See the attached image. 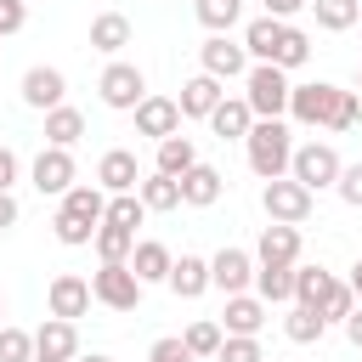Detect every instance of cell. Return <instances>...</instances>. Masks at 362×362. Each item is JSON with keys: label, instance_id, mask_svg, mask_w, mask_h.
<instances>
[{"label": "cell", "instance_id": "cell-40", "mask_svg": "<svg viewBox=\"0 0 362 362\" xmlns=\"http://www.w3.org/2000/svg\"><path fill=\"white\" fill-rule=\"evenodd\" d=\"M215 362H266V351H260V339L226 334V339H221V351H215Z\"/></svg>", "mask_w": 362, "mask_h": 362}, {"label": "cell", "instance_id": "cell-3", "mask_svg": "<svg viewBox=\"0 0 362 362\" xmlns=\"http://www.w3.org/2000/svg\"><path fill=\"white\" fill-rule=\"evenodd\" d=\"M311 198H317V192H305L294 175H277V181L260 187V209H266V221H277V226H305V221H311Z\"/></svg>", "mask_w": 362, "mask_h": 362}, {"label": "cell", "instance_id": "cell-42", "mask_svg": "<svg viewBox=\"0 0 362 362\" xmlns=\"http://www.w3.org/2000/svg\"><path fill=\"white\" fill-rule=\"evenodd\" d=\"M147 362H198V356H192V351L181 345V334H164V339H153Z\"/></svg>", "mask_w": 362, "mask_h": 362}, {"label": "cell", "instance_id": "cell-26", "mask_svg": "<svg viewBox=\"0 0 362 362\" xmlns=\"http://www.w3.org/2000/svg\"><path fill=\"white\" fill-rule=\"evenodd\" d=\"M204 288H215V283H209V260H204V255H181L175 272H170V294H175V300H198Z\"/></svg>", "mask_w": 362, "mask_h": 362}, {"label": "cell", "instance_id": "cell-50", "mask_svg": "<svg viewBox=\"0 0 362 362\" xmlns=\"http://www.w3.org/2000/svg\"><path fill=\"white\" fill-rule=\"evenodd\" d=\"M74 362H113V356H102V351H90V356H74Z\"/></svg>", "mask_w": 362, "mask_h": 362}, {"label": "cell", "instance_id": "cell-39", "mask_svg": "<svg viewBox=\"0 0 362 362\" xmlns=\"http://www.w3.org/2000/svg\"><path fill=\"white\" fill-rule=\"evenodd\" d=\"M51 232H57V243H68V249H85L90 238H96V226H85V221H74V215H51Z\"/></svg>", "mask_w": 362, "mask_h": 362}, {"label": "cell", "instance_id": "cell-12", "mask_svg": "<svg viewBox=\"0 0 362 362\" xmlns=\"http://www.w3.org/2000/svg\"><path fill=\"white\" fill-rule=\"evenodd\" d=\"M96 187H102L107 198L136 192V187H141V164H136V153H130V147H107V153L96 158Z\"/></svg>", "mask_w": 362, "mask_h": 362}, {"label": "cell", "instance_id": "cell-30", "mask_svg": "<svg viewBox=\"0 0 362 362\" xmlns=\"http://www.w3.org/2000/svg\"><path fill=\"white\" fill-rule=\"evenodd\" d=\"M153 147H158V175H175V181H181V175L198 164V147H192V136H181V130L164 136V141H153Z\"/></svg>", "mask_w": 362, "mask_h": 362}, {"label": "cell", "instance_id": "cell-31", "mask_svg": "<svg viewBox=\"0 0 362 362\" xmlns=\"http://www.w3.org/2000/svg\"><path fill=\"white\" fill-rule=\"evenodd\" d=\"M255 294L266 305H294V266H255Z\"/></svg>", "mask_w": 362, "mask_h": 362}, {"label": "cell", "instance_id": "cell-43", "mask_svg": "<svg viewBox=\"0 0 362 362\" xmlns=\"http://www.w3.org/2000/svg\"><path fill=\"white\" fill-rule=\"evenodd\" d=\"M334 192H339V198H345L351 209H362V164H345V170H339V187H334Z\"/></svg>", "mask_w": 362, "mask_h": 362}, {"label": "cell", "instance_id": "cell-53", "mask_svg": "<svg viewBox=\"0 0 362 362\" xmlns=\"http://www.w3.org/2000/svg\"><path fill=\"white\" fill-rule=\"evenodd\" d=\"M266 362H277V356H266Z\"/></svg>", "mask_w": 362, "mask_h": 362}, {"label": "cell", "instance_id": "cell-18", "mask_svg": "<svg viewBox=\"0 0 362 362\" xmlns=\"http://www.w3.org/2000/svg\"><path fill=\"white\" fill-rule=\"evenodd\" d=\"M221 192H226V175L215 170V164H192L187 175H181V204H192V209H209V204H221Z\"/></svg>", "mask_w": 362, "mask_h": 362}, {"label": "cell", "instance_id": "cell-46", "mask_svg": "<svg viewBox=\"0 0 362 362\" xmlns=\"http://www.w3.org/2000/svg\"><path fill=\"white\" fill-rule=\"evenodd\" d=\"M260 6H266V17H277V23H288V17H294L300 6H311V0H260Z\"/></svg>", "mask_w": 362, "mask_h": 362}, {"label": "cell", "instance_id": "cell-13", "mask_svg": "<svg viewBox=\"0 0 362 362\" xmlns=\"http://www.w3.org/2000/svg\"><path fill=\"white\" fill-rule=\"evenodd\" d=\"M266 300L260 294H226V311L215 317L226 334H243V339H260V328H266Z\"/></svg>", "mask_w": 362, "mask_h": 362}, {"label": "cell", "instance_id": "cell-34", "mask_svg": "<svg viewBox=\"0 0 362 362\" xmlns=\"http://www.w3.org/2000/svg\"><path fill=\"white\" fill-rule=\"evenodd\" d=\"M283 74H294V68H305L311 62V34L305 28H294V23H283V40H277V57H272Z\"/></svg>", "mask_w": 362, "mask_h": 362}, {"label": "cell", "instance_id": "cell-10", "mask_svg": "<svg viewBox=\"0 0 362 362\" xmlns=\"http://www.w3.org/2000/svg\"><path fill=\"white\" fill-rule=\"evenodd\" d=\"M209 283H215L221 294H249V288H255V255L238 249V243L215 249V255H209Z\"/></svg>", "mask_w": 362, "mask_h": 362}, {"label": "cell", "instance_id": "cell-28", "mask_svg": "<svg viewBox=\"0 0 362 362\" xmlns=\"http://www.w3.org/2000/svg\"><path fill=\"white\" fill-rule=\"evenodd\" d=\"M136 198L147 204V215H170V209H181V181L175 175H141V187H136Z\"/></svg>", "mask_w": 362, "mask_h": 362}, {"label": "cell", "instance_id": "cell-1", "mask_svg": "<svg viewBox=\"0 0 362 362\" xmlns=\"http://www.w3.org/2000/svg\"><path fill=\"white\" fill-rule=\"evenodd\" d=\"M243 153H249V170H255L260 181H277V175H288V164H294V130H288L283 119H255Z\"/></svg>", "mask_w": 362, "mask_h": 362}, {"label": "cell", "instance_id": "cell-19", "mask_svg": "<svg viewBox=\"0 0 362 362\" xmlns=\"http://www.w3.org/2000/svg\"><path fill=\"white\" fill-rule=\"evenodd\" d=\"M209 130H215L221 141H249V130H255V107H249L243 96H221V107L209 113Z\"/></svg>", "mask_w": 362, "mask_h": 362}, {"label": "cell", "instance_id": "cell-8", "mask_svg": "<svg viewBox=\"0 0 362 362\" xmlns=\"http://www.w3.org/2000/svg\"><path fill=\"white\" fill-rule=\"evenodd\" d=\"M28 181H34L45 198H62V192L79 181V164H74V153H68V147H40V153H34V164H28Z\"/></svg>", "mask_w": 362, "mask_h": 362}, {"label": "cell", "instance_id": "cell-2", "mask_svg": "<svg viewBox=\"0 0 362 362\" xmlns=\"http://www.w3.org/2000/svg\"><path fill=\"white\" fill-rule=\"evenodd\" d=\"M288 96H294V85H288V74L277 62H255L243 74V102L255 107V119H283L288 113Z\"/></svg>", "mask_w": 362, "mask_h": 362}, {"label": "cell", "instance_id": "cell-27", "mask_svg": "<svg viewBox=\"0 0 362 362\" xmlns=\"http://www.w3.org/2000/svg\"><path fill=\"white\" fill-rule=\"evenodd\" d=\"M334 272L328 266H294V305H311V311H322V300L334 294Z\"/></svg>", "mask_w": 362, "mask_h": 362}, {"label": "cell", "instance_id": "cell-20", "mask_svg": "<svg viewBox=\"0 0 362 362\" xmlns=\"http://www.w3.org/2000/svg\"><path fill=\"white\" fill-rule=\"evenodd\" d=\"M130 272L141 277V288H147V283H170V272H175V255H170V243H158V238H141V243H136V255H130Z\"/></svg>", "mask_w": 362, "mask_h": 362}, {"label": "cell", "instance_id": "cell-33", "mask_svg": "<svg viewBox=\"0 0 362 362\" xmlns=\"http://www.w3.org/2000/svg\"><path fill=\"white\" fill-rule=\"evenodd\" d=\"M192 11H198V23L209 34H232L243 23V0H192Z\"/></svg>", "mask_w": 362, "mask_h": 362}, {"label": "cell", "instance_id": "cell-15", "mask_svg": "<svg viewBox=\"0 0 362 362\" xmlns=\"http://www.w3.org/2000/svg\"><path fill=\"white\" fill-rule=\"evenodd\" d=\"M255 266H300V226H260L255 243Z\"/></svg>", "mask_w": 362, "mask_h": 362}, {"label": "cell", "instance_id": "cell-21", "mask_svg": "<svg viewBox=\"0 0 362 362\" xmlns=\"http://www.w3.org/2000/svg\"><path fill=\"white\" fill-rule=\"evenodd\" d=\"M221 96H226V90H221V79L192 74V79L181 85V96H175V102H181V119H209V113L221 107Z\"/></svg>", "mask_w": 362, "mask_h": 362}, {"label": "cell", "instance_id": "cell-4", "mask_svg": "<svg viewBox=\"0 0 362 362\" xmlns=\"http://www.w3.org/2000/svg\"><path fill=\"white\" fill-rule=\"evenodd\" d=\"M96 90H102V102L113 107V113H136L153 90H147V74L136 68V62H107L102 68V79H96Z\"/></svg>", "mask_w": 362, "mask_h": 362}, {"label": "cell", "instance_id": "cell-41", "mask_svg": "<svg viewBox=\"0 0 362 362\" xmlns=\"http://www.w3.org/2000/svg\"><path fill=\"white\" fill-rule=\"evenodd\" d=\"M351 311H356V294H351V283H334V294L322 300V317H328V322H345Z\"/></svg>", "mask_w": 362, "mask_h": 362}, {"label": "cell", "instance_id": "cell-22", "mask_svg": "<svg viewBox=\"0 0 362 362\" xmlns=\"http://www.w3.org/2000/svg\"><path fill=\"white\" fill-rule=\"evenodd\" d=\"M62 215H74V221H85V226H102L107 221V192L102 187H85V181H74L68 192H62V204H57Z\"/></svg>", "mask_w": 362, "mask_h": 362}, {"label": "cell", "instance_id": "cell-45", "mask_svg": "<svg viewBox=\"0 0 362 362\" xmlns=\"http://www.w3.org/2000/svg\"><path fill=\"white\" fill-rule=\"evenodd\" d=\"M17 170H23V158H17L11 147H0V192H11V187H17Z\"/></svg>", "mask_w": 362, "mask_h": 362}, {"label": "cell", "instance_id": "cell-11", "mask_svg": "<svg viewBox=\"0 0 362 362\" xmlns=\"http://www.w3.org/2000/svg\"><path fill=\"white\" fill-rule=\"evenodd\" d=\"M90 300H96V294H90V277H79V272H57L51 288H45V305H51V317H62V322L85 317Z\"/></svg>", "mask_w": 362, "mask_h": 362}, {"label": "cell", "instance_id": "cell-25", "mask_svg": "<svg viewBox=\"0 0 362 362\" xmlns=\"http://www.w3.org/2000/svg\"><path fill=\"white\" fill-rule=\"evenodd\" d=\"M136 243H141L136 232H124V226H107V221H102V226H96V238H90V249H96V260H102V266H130Z\"/></svg>", "mask_w": 362, "mask_h": 362}, {"label": "cell", "instance_id": "cell-7", "mask_svg": "<svg viewBox=\"0 0 362 362\" xmlns=\"http://www.w3.org/2000/svg\"><path fill=\"white\" fill-rule=\"evenodd\" d=\"M90 294H96V305H107V311H136L141 305V277L130 272V266H102V272H90Z\"/></svg>", "mask_w": 362, "mask_h": 362}, {"label": "cell", "instance_id": "cell-23", "mask_svg": "<svg viewBox=\"0 0 362 362\" xmlns=\"http://www.w3.org/2000/svg\"><path fill=\"white\" fill-rule=\"evenodd\" d=\"M124 45H130V17H124V11H102V17H90V51L119 57Z\"/></svg>", "mask_w": 362, "mask_h": 362}, {"label": "cell", "instance_id": "cell-36", "mask_svg": "<svg viewBox=\"0 0 362 362\" xmlns=\"http://www.w3.org/2000/svg\"><path fill=\"white\" fill-rule=\"evenodd\" d=\"M311 11H317V28H328V34H345V28H356V17H362L356 0H311Z\"/></svg>", "mask_w": 362, "mask_h": 362}, {"label": "cell", "instance_id": "cell-32", "mask_svg": "<svg viewBox=\"0 0 362 362\" xmlns=\"http://www.w3.org/2000/svg\"><path fill=\"white\" fill-rule=\"evenodd\" d=\"M283 334H288L294 345H317V339L328 334V317H322V311H311V305H288V317H283Z\"/></svg>", "mask_w": 362, "mask_h": 362}, {"label": "cell", "instance_id": "cell-54", "mask_svg": "<svg viewBox=\"0 0 362 362\" xmlns=\"http://www.w3.org/2000/svg\"><path fill=\"white\" fill-rule=\"evenodd\" d=\"M356 6H362V0H356Z\"/></svg>", "mask_w": 362, "mask_h": 362}, {"label": "cell", "instance_id": "cell-29", "mask_svg": "<svg viewBox=\"0 0 362 362\" xmlns=\"http://www.w3.org/2000/svg\"><path fill=\"white\" fill-rule=\"evenodd\" d=\"M79 136H85V113H79V107H68V102H62V107H51V113H45V147H68V153H74V141H79Z\"/></svg>", "mask_w": 362, "mask_h": 362}, {"label": "cell", "instance_id": "cell-9", "mask_svg": "<svg viewBox=\"0 0 362 362\" xmlns=\"http://www.w3.org/2000/svg\"><path fill=\"white\" fill-rule=\"evenodd\" d=\"M198 62H204V74L209 79H243L255 62H249V51H243V40H226V34H209L204 45H198Z\"/></svg>", "mask_w": 362, "mask_h": 362}, {"label": "cell", "instance_id": "cell-44", "mask_svg": "<svg viewBox=\"0 0 362 362\" xmlns=\"http://www.w3.org/2000/svg\"><path fill=\"white\" fill-rule=\"evenodd\" d=\"M23 23H28V0H0V40L17 34Z\"/></svg>", "mask_w": 362, "mask_h": 362}, {"label": "cell", "instance_id": "cell-35", "mask_svg": "<svg viewBox=\"0 0 362 362\" xmlns=\"http://www.w3.org/2000/svg\"><path fill=\"white\" fill-rule=\"evenodd\" d=\"M221 339H226V328H221L215 317H198V322H187V334H181V345H187L192 356H209V362H215Z\"/></svg>", "mask_w": 362, "mask_h": 362}, {"label": "cell", "instance_id": "cell-48", "mask_svg": "<svg viewBox=\"0 0 362 362\" xmlns=\"http://www.w3.org/2000/svg\"><path fill=\"white\" fill-rule=\"evenodd\" d=\"M345 339H351V345H356V351H362V305H356V311H351V317H345Z\"/></svg>", "mask_w": 362, "mask_h": 362}, {"label": "cell", "instance_id": "cell-16", "mask_svg": "<svg viewBox=\"0 0 362 362\" xmlns=\"http://www.w3.org/2000/svg\"><path fill=\"white\" fill-rule=\"evenodd\" d=\"M34 356H45V362H74V356H79V328L62 322V317H45V322L34 328Z\"/></svg>", "mask_w": 362, "mask_h": 362}, {"label": "cell", "instance_id": "cell-14", "mask_svg": "<svg viewBox=\"0 0 362 362\" xmlns=\"http://www.w3.org/2000/svg\"><path fill=\"white\" fill-rule=\"evenodd\" d=\"M62 96H68V79H62V68H45V62H34V68L23 74V102H28V107L51 113V107H62Z\"/></svg>", "mask_w": 362, "mask_h": 362}, {"label": "cell", "instance_id": "cell-38", "mask_svg": "<svg viewBox=\"0 0 362 362\" xmlns=\"http://www.w3.org/2000/svg\"><path fill=\"white\" fill-rule=\"evenodd\" d=\"M0 362H34V334L0 322Z\"/></svg>", "mask_w": 362, "mask_h": 362}, {"label": "cell", "instance_id": "cell-51", "mask_svg": "<svg viewBox=\"0 0 362 362\" xmlns=\"http://www.w3.org/2000/svg\"><path fill=\"white\" fill-rule=\"evenodd\" d=\"M0 317H6V294H0Z\"/></svg>", "mask_w": 362, "mask_h": 362}, {"label": "cell", "instance_id": "cell-49", "mask_svg": "<svg viewBox=\"0 0 362 362\" xmlns=\"http://www.w3.org/2000/svg\"><path fill=\"white\" fill-rule=\"evenodd\" d=\"M351 294H356V300H362V260H356V266H351Z\"/></svg>", "mask_w": 362, "mask_h": 362}, {"label": "cell", "instance_id": "cell-17", "mask_svg": "<svg viewBox=\"0 0 362 362\" xmlns=\"http://www.w3.org/2000/svg\"><path fill=\"white\" fill-rule=\"evenodd\" d=\"M175 130H181V102H175V96H147V102L136 107V136L164 141V136H175Z\"/></svg>", "mask_w": 362, "mask_h": 362}, {"label": "cell", "instance_id": "cell-6", "mask_svg": "<svg viewBox=\"0 0 362 362\" xmlns=\"http://www.w3.org/2000/svg\"><path fill=\"white\" fill-rule=\"evenodd\" d=\"M339 153L328 147V141H300L294 147V164H288V175L305 187V192H322V187H339Z\"/></svg>", "mask_w": 362, "mask_h": 362}, {"label": "cell", "instance_id": "cell-52", "mask_svg": "<svg viewBox=\"0 0 362 362\" xmlns=\"http://www.w3.org/2000/svg\"><path fill=\"white\" fill-rule=\"evenodd\" d=\"M34 362H45V356H34Z\"/></svg>", "mask_w": 362, "mask_h": 362}, {"label": "cell", "instance_id": "cell-37", "mask_svg": "<svg viewBox=\"0 0 362 362\" xmlns=\"http://www.w3.org/2000/svg\"><path fill=\"white\" fill-rule=\"evenodd\" d=\"M141 215H147V204H141L136 192H119V198H107V226H124V232H136V226H141Z\"/></svg>", "mask_w": 362, "mask_h": 362}, {"label": "cell", "instance_id": "cell-24", "mask_svg": "<svg viewBox=\"0 0 362 362\" xmlns=\"http://www.w3.org/2000/svg\"><path fill=\"white\" fill-rule=\"evenodd\" d=\"M277 40H283V23L277 17H249L243 23V51H249V62H272L277 57Z\"/></svg>", "mask_w": 362, "mask_h": 362}, {"label": "cell", "instance_id": "cell-47", "mask_svg": "<svg viewBox=\"0 0 362 362\" xmlns=\"http://www.w3.org/2000/svg\"><path fill=\"white\" fill-rule=\"evenodd\" d=\"M17 215H23V209H17V198H11V192H0V232H11V226H17Z\"/></svg>", "mask_w": 362, "mask_h": 362}, {"label": "cell", "instance_id": "cell-5", "mask_svg": "<svg viewBox=\"0 0 362 362\" xmlns=\"http://www.w3.org/2000/svg\"><path fill=\"white\" fill-rule=\"evenodd\" d=\"M339 85H328V79H311V85H294V96H288V119L294 124H305V130H328L334 124V107H339Z\"/></svg>", "mask_w": 362, "mask_h": 362}]
</instances>
